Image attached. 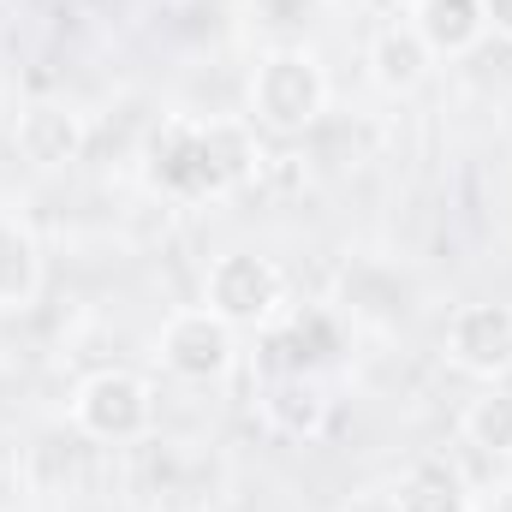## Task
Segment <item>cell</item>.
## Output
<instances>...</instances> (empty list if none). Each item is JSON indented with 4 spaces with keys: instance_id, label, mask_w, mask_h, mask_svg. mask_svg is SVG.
Listing matches in <instances>:
<instances>
[{
    "instance_id": "4fadbf2b",
    "label": "cell",
    "mask_w": 512,
    "mask_h": 512,
    "mask_svg": "<svg viewBox=\"0 0 512 512\" xmlns=\"http://www.w3.org/2000/svg\"><path fill=\"white\" fill-rule=\"evenodd\" d=\"M387 507L393 512H471V483L447 465V459H417L399 483H393V495H387Z\"/></svg>"
},
{
    "instance_id": "7a4b0ae2",
    "label": "cell",
    "mask_w": 512,
    "mask_h": 512,
    "mask_svg": "<svg viewBox=\"0 0 512 512\" xmlns=\"http://www.w3.org/2000/svg\"><path fill=\"white\" fill-rule=\"evenodd\" d=\"M334 78L310 42H274L251 60L245 78V120L262 137H304L328 120Z\"/></svg>"
},
{
    "instance_id": "3957f363",
    "label": "cell",
    "mask_w": 512,
    "mask_h": 512,
    "mask_svg": "<svg viewBox=\"0 0 512 512\" xmlns=\"http://www.w3.org/2000/svg\"><path fill=\"white\" fill-rule=\"evenodd\" d=\"M66 417L84 441H102V447H137L155 435L161 423V405H155V382L143 370L126 364H108V370H90L78 376L72 399H66Z\"/></svg>"
},
{
    "instance_id": "8fae6325",
    "label": "cell",
    "mask_w": 512,
    "mask_h": 512,
    "mask_svg": "<svg viewBox=\"0 0 512 512\" xmlns=\"http://www.w3.org/2000/svg\"><path fill=\"white\" fill-rule=\"evenodd\" d=\"M405 18L417 24V36L429 42L435 60H465V54H477L483 36H489L483 0H417Z\"/></svg>"
},
{
    "instance_id": "5bb4252c",
    "label": "cell",
    "mask_w": 512,
    "mask_h": 512,
    "mask_svg": "<svg viewBox=\"0 0 512 512\" xmlns=\"http://www.w3.org/2000/svg\"><path fill=\"white\" fill-rule=\"evenodd\" d=\"M459 441L483 459H512V387L489 382L459 405Z\"/></svg>"
},
{
    "instance_id": "ac0fdd59",
    "label": "cell",
    "mask_w": 512,
    "mask_h": 512,
    "mask_svg": "<svg viewBox=\"0 0 512 512\" xmlns=\"http://www.w3.org/2000/svg\"><path fill=\"white\" fill-rule=\"evenodd\" d=\"M203 6H251V0H203Z\"/></svg>"
},
{
    "instance_id": "9a60e30c",
    "label": "cell",
    "mask_w": 512,
    "mask_h": 512,
    "mask_svg": "<svg viewBox=\"0 0 512 512\" xmlns=\"http://www.w3.org/2000/svg\"><path fill=\"white\" fill-rule=\"evenodd\" d=\"M328 0H251V12H256V24H310L316 12H322Z\"/></svg>"
},
{
    "instance_id": "277c9868",
    "label": "cell",
    "mask_w": 512,
    "mask_h": 512,
    "mask_svg": "<svg viewBox=\"0 0 512 512\" xmlns=\"http://www.w3.org/2000/svg\"><path fill=\"white\" fill-rule=\"evenodd\" d=\"M203 304L239 328V334H262L274 328L292 304H286V268L262 251H221L203 268Z\"/></svg>"
},
{
    "instance_id": "e0dca14e",
    "label": "cell",
    "mask_w": 512,
    "mask_h": 512,
    "mask_svg": "<svg viewBox=\"0 0 512 512\" xmlns=\"http://www.w3.org/2000/svg\"><path fill=\"white\" fill-rule=\"evenodd\" d=\"M364 6H376V12H382V18H405V12H411V6H417V0H364Z\"/></svg>"
},
{
    "instance_id": "5b68a950",
    "label": "cell",
    "mask_w": 512,
    "mask_h": 512,
    "mask_svg": "<svg viewBox=\"0 0 512 512\" xmlns=\"http://www.w3.org/2000/svg\"><path fill=\"white\" fill-rule=\"evenodd\" d=\"M155 358H161L167 376H179V382H191V387L221 382L239 364V328H227L203 298L179 304V310H167V322L155 334Z\"/></svg>"
},
{
    "instance_id": "52a82bcc",
    "label": "cell",
    "mask_w": 512,
    "mask_h": 512,
    "mask_svg": "<svg viewBox=\"0 0 512 512\" xmlns=\"http://www.w3.org/2000/svg\"><path fill=\"white\" fill-rule=\"evenodd\" d=\"M84 149H90V120L66 96H36V102L18 108V120H12V155L30 161L36 173H66V167L84 161Z\"/></svg>"
},
{
    "instance_id": "8992f818",
    "label": "cell",
    "mask_w": 512,
    "mask_h": 512,
    "mask_svg": "<svg viewBox=\"0 0 512 512\" xmlns=\"http://www.w3.org/2000/svg\"><path fill=\"white\" fill-rule=\"evenodd\" d=\"M441 358L477 387L507 382L512 376V304H501V298L459 304L447 316V328H441Z\"/></svg>"
},
{
    "instance_id": "6da1fadb",
    "label": "cell",
    "mask_w": 512,
    "mask_h": 512,
    "mask_svg": "<svg viewBox=\"0 0 512 512\" xmlns=\"http://www.w3.org/2000/svg\"><path fill=\"white\" fill-rule=\"evenodd\" d=\"M262 173V131L245 114H173L149 131L143 179L167 203H221Z\"/></svg>"
},
{
    "instance_id": "30bf717a",
    "label": "cell",
    "mask_w": 512,
    "mask_h": 512,
    "mask_svg": "<svg viewBox=\"0 0 512 512\" xmlns=\"http://www.w3.org/2000/svg\"><path fill=\"white\" fill-rule=\"evenodd\" d=\"M364 72H370V84L382 90L387 102H411L429 84L435 54H429V42L417 36L411 18H382L370 30V42H364Z\"/></svg>"
},
{
    "instance_id": "d6986e66",
    "label": "cell",
    "mask_w": 512,
    "mask_h": 512,
    "mask_svg": "<svg viewBox=\"0 0 512 512\" xmlns=\"http://www.w3.org/2000/svg\"><path fill=\"white\" fill-rule=\"evenodd\" d=\"M501 512H512V501H501Z\"/></svg>"
},
{
    "instance_id": "ba28073f",
    "label": "cell",
    "mask_w": 512,
    "mask_h": 512,
    "mask_svg": "<svg viewBox=\"0 0 512 512\" xmlns=\"http://www.w3.org/2000/svg\"><path fill=\"white\" fill-rule=\"evenodd\" d=\"M256 411H262L268 435L298 441V447H310L334 429V393L316 370H262Z\"/></svg>"
},
{
    "instance_id": "2e32d148",
    "label": "cell",
    "mask_w": 512,
    "mask_h": 512,
    "mask_svg": "<svg viewBox=\"0 0 512 512\" xmlns=\"http://www.w3.org/2000/svg\"><path fill=\"white\" fill-rule=\"evenodd\" d=\"M483 18H489V36L512 42V0H483Z\"/></svg>"
},
{
    "instance_id": "7c38bea8",
    "label": "cell",
    "mask_w": 512,
    "mask_h": 512,
    "mask_svg": "<svg viewBox=\"0 0 512 512\" xmlns=\"http://www.w3.org/2000/svg\"><path fill=\"white\" fill-rule=\"evenodd\" d=\"M42 292V245L24 215L0 209V310H24Z\"/></svg>"
},
{
    "instance_id": "9c48e42d",
    "label": "cell",
    "mask_w": 512,
    "mask_h": 512,
    "mask_svg": "<svg viewBox=\"0 0 512 512\" xmlns=\"http://www.w3.org/2000/svg\"><path fill=\"white\" fill-rule=\"evenodd\" d=\"M346 346V316L334 304L286 310L274 328H262V370H328Z\"/></svg>"
}]
</instances>
